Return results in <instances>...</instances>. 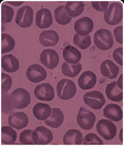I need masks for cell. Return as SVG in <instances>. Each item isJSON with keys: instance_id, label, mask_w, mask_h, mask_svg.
Masks as SVG:
<instances>
[{"instance_id": "cell-8", "label": "cell", "mask_w": 124, "mask_h": 146, "mask_svg": "<svg viewBox=\"0 0 124 146\" xmlns=\"http://www.w3.org/2000/svg\"><path fill=\"white\" fill-rule=\"evenodd\" d=\"M83 98L85 104L96 110L101 109L106 103L103 94L97 90L88 92L84 95Z\"/></svg>"}, {"instance_id": "cell-21", "label": "cell", "mask_w": 124, "mask_h": 146, "mask_svg": "<svg viewBox=\"0 0 124 146\" xmlns=\"http://www.w3.org/2000/svg\"><path fill=\"white\" fill-rule=\"evenodd\" d=\"M1 66L6 72L14 73L19 70V61L16 57L12 54L6 55L1 58Z\"/></svg>"}, {"instance_id": "cell-19", "label": "cell", "mask_w": 124, "mask_h": 146, "mask_svg": "<svg viewBox=\"0 0 124 146\" xmlns=\"http://www.w3.org/2000/svg\"><path fill=\"white\" fill-rule=\"evenodd\" d=\"M59 39L57 33L52 30L45 31L39 36L40 43L45 47L55 46L58 43Z\"/></svg>"}, {"instance_id": "cell-13", "label": "cell", "mask_w": 124, "mask_h": 146, "mask_svg": "<svg viewBox=\"0 0 124 146\" xmlns=\"http://www.w3.org/2000/svg\"><path fill=\"white\" fill-rule=\"evenodd\" d=\"M94 22L90 18L84 17L77 20L75 23L74 28L79 35L86 36L90 33L94 29Z\"/></svg>"}, {"instance_id": "cell-6", "label": "cell", "mask_w": 124, "mask_h": 146, "mask_svg": "<svg viewBox=\"0 0 124 146\" xmlns=\"http://www.w3.org/2000/svg\"><path fill=\"white\" fill-rule=\"evenodd\" d=\"M34 13V10L30 6L27 5L21 7L17 12L15 22L21 28H28L33 24Z\"/></svg>"}, {"instance_id": "cell-15", "label": "cell", "mask_w": 124, "mask_h": 146, "mask_svg": "<svg viewBox=\"0 0 124 146\" xmlns=\"http://www.w3.org/2000/svg\"><path fill=\"white\" fill-rule=\"evenodd\" d=\"M53 22L52 13L48 9H42L37 12L36 24L38 27L41 29L48 28L52 25Z\"/></svg>"}, {"instance_id": "cell-36", "label": "cell", "mask_w": 124, "mask_h": 146, "mask_svg": "<svg viewBox=\"0 0 124 146\" xmlns=\"http://www.w3.org/2000/svg\"><path fill=\"white\" fill-rule=\"evenodd\" d=\"M113 58L116 62L121 66H123V48L116 49L113 51Z\"/></svg>"}, {"instance_id": "cell-2", "label": "cell", "mask_w": 124, "mask_h": 146, "mask_svg": "<svg viewBox=\"0 0 124 146\" xmlns=\"http://www.w3.org/2000/svg\"><path fill=\"white\" fill-rule=\"evenodd\" d=\"M95 45L99 49L103 51L111 49L113 44V38L109 30L100 29L97 31L94 36Z\"/></svg>"}, {"instance_id": "cell-29", "label": "cell", "mask_w": 124, "mask_h": 146, "mask_svg": "<svg viewBox=\"0 0 124 146\" xmlns=\"http://www.w3.org/2000/svg\"><path fill=\"white\" fill-rule=\"evenodd\" d=\"M82 65L80 63L76 65H71L64 62L61 67V71L63 74L70 78H74L78 75L82 70Z\"/></svg>"}, {"instance_id": "cell-27", "label": "cell", "mask_w": 124, "mask_h": 146, "mask_svg": "<svg viewBox=\"0 0 124 146\" xmlns=\"http://www.w3.org/2000/svg\"><path fill=\"white\" fill-rule=\"evenodd\" d=\"M17 134L15 131L9 126L1 128V142L5 145H12L16 141Z\"/></svg>"}, {"instance_id": "cell-7", "label": "cell", "mask_w": 124, "mask_h": 146, "mask_svg": "<svg viewBox=\"0 0 124 146\" xmlns=\"http://www.w3.org/2000/svg\"><path fill=\"white\" fill-rule=\"evenodd\" d=\"M96 121L95 114L84 108H80L77 115V124L82 129L89 130L94 126Z\"/></svg>"}, {"instance_id": "cell-25", "label": "cell", "mask_w": 124, "mask_h": 146, "mask_svg": "<svg viewBox=\"0 0 124 146\" xmlns=\"http://www.w3.org/2000/svg\"><path fill=\"white\" fill-rule=\"evenodd\" d=\"M65 7L66 13L72 18L80 16L84 9V4L82 1L67 2Z\"/></svg>"}, {"instance_id": "cell-10", "label": "cell", "mask_w": 124, "mask_h": 146, "mask_svg": "<svg viewBox=\"0 0 124 146\" xmlns=\"http://www.w3.org/2000/svg\"><path fill=\"white\" fill-rule=\"evenodd\" d=\"M42 64L47 68L52 70L56 67L59 61V57L57 52L52 49L43 50L40 55Z\"/></svg>"}, {"instance_id": "cell-11", "label": "cell", "mask_w": 124, "mask_h": 146, "mask_svg": "<svg viewBox=\"0 0 124 146\" xmlns=\"http://www.w3.org/2000/svg\"><path fill=\"white\" fill-rule=\"evenodd\" d=\"M34 94L37 99L44 101H51L55 97L54 88L48 83H43L37 86Z\"/></svg>"}, {"instance_id": "cell-35", "label": "cell", "mask_w": 124, "mask_h": 146, "mask_svg": "<svg viewBox=\"0 0 124 146\" xmlns=\"http://www.w3.org/2000/svg\"><path fill=\"white\" fill-rule=\"evenodd\" d=\"M2 93H6L11 88L12 84V80L9 75L2 73L1 74Z\"/></svg>"}, {"instance_id": "cell-5", "label": "cell", "mask_w": 124, "mask_h": 146, "mask_svg": "<svg viewBox=\"0 0 124 146\" xmlns=\"http://www.w3.org/2000/svg\"><path fill=\"white\" fill-rule=\"evenodd\" d=\"M96 128L98 133L106 140H111L117 135V127L109 120L104 119L100 120L97 123Z\"/></svg>"}, {"instance_id": "cell-18", "label": "cell", "mask_w": 124, "mask_h": 146, "mask_svg": "<svg viewBox=\"0 0 124 146\" xmlns=\"http://www.w3.org/2000/svg\"><path fill=\"white\" fill-rule=\"evenodd\" d=\"M104 115L113 121L118 122L123 118V112L119 106L110 104L106 106L104 108Z\"/></svg>"}, {"instance_id": "cell-30", "label": "cell", "mask_w": 124, "mask_h": 146, "mask_svg": "<svg viewBox=\"0 0 124 146\" xmlns=\"http://www.w3.org/2000/svg\"><path fill=\"white\" fill-rule=\"evenodd\" d=\"M15 42L10 35L6 33L1 34L2 54L12 50L15 48Z\"/></svg>"}, {"instance_id": "cell-26", "label": "cell", "mask_w": 124, "mask_h": 146, "mask_svg": "<svg viewBox=\"0 0 124 146\" xmlns=\"http://www.w3.org/2000/svg\"><path fill=\"white\" fill-rule=\"evenodd\" d=\"M64 119V115L59 108H53L50 118L45 121V123L53 128L59 127L63 123Z\"/></svg>"}, {"instance_id": "cell-22", "label": "cell", "mask_w": 124, "mask_h": 146, "mask_svg": "<svg viewBox=\"0 0 124 146\" xmlns=\"http://www.w3.org/2000/svg\"><path fill=\"white\" fill-rule=\"evenodd\" d=\"M83 141L81 132L77 129H72L68 131L63 138L64 144L65 145H80Z\"/></svg>"}, {"instance_id": "cell-12", "label": "cell", "mask_w": 124, "mask_h": 146, "mask_svg": "<svg viewBox=\"0 0 124 146\" xmlns=\"http://www.w3.org/2000/svg\"><path fill=\"white\" fill-rule=\"evenodd\" d=\"M29 80L34 83L40 82L45 80L47 73L45 69L39 64L30 65L27 69L26 73Z\"/></svg>"}, {"instance_id": "cell-31", "label": "cell", "mask_w": 124, "mask_h": 146, "mask_svg": "<svg viewBox=\"0 0 124 146\" xmlns=\"http://www.w3.org/2000/svg\"><path fill=\"white\" fill-rule=\"evenodd\" d=\"M73 42L77 48L82 50H86L91 45V37L90 35L83 36L76 34L73 37Z\"/></svg>"}, {"instance_id": "cell-24", "label": "cell", "mask_w": 124, "mask_h": 146, "mask_svg": "<svg viewBox=\"0 0 124 146\" xmlns=\"http://www.w3.org/2000/svg\"><path fill=\"white\" fill-rule=\"evenodd\" d=\"M33 112L35 117L40 121H45L50 116L51 109L47 104L38 103L34 107Z\"/></svg>"}, {"instance_id": "cell-16", "label": "cell", "mask_w": 124, "mask_h": 146, "mask_svg": "<svg viewBox=\"0 0 124 146\" xmlns=\"http://www.w3.org/2000/svg\"><path fill=\"white\" fill-rule=\"evenodd\" d=\"M97 78L96 75L90 71L83 73L78 80V85L83 90L90 89L94 88L96 83Z\"/></svg>"}, {"instance_id": "cell-37", "label": "cell", "mask_w": 124, "mask_h": 146, "mask_svg": "<svg viewBox=\"0 0 124 146\" xmlns=\"http://www.w3.org/2000/svg\"><path fill=\"white\" fill-rule=\"evenodd\" d=\"M108 3H109L107 1L91 2L92 7L96 11L101 12H104L106 11Z\"/></svg>"}, {"instance_id": "cell-32", "label": "cell", "mask_w": 124, "mask_h": 146, "mask_svg": "<svg viewBox=\"0 0 124 146\" xmlns=\"http://www.w3.org/2000/svg\"><path fill=\"white\" fill-rule=\"evenodd\" d=\"M1 9L2 23L6 24L10 23L14 15V12L13 9L6 5H2Z\"/></svg>"}, {"instance_id": "cell-23", "label": "cell", "mask_w": 124, "mask_h": 146, "mask_svg": "<svg viewBox=\"0 0 124 146\" xmlns=\"http://www.w3.org/2000/svg\"><path fill=\"white\" fill-rule=\"evenodd\" d=\"M63 56L66 62L71 64H75L78 63L82 58L81 52L71 45L67 46L64 49Z\"/></svg>"}, {"instance_id": "cell-9", "label": "cell", "mask_w": 124, "mask_h": 146, "mask_svg": "<svg viewBox=\"0 0 124 146\" xmlns=\"http://www.w3.org/2000/svg\"><path fill=\"white\" fill-rule=\"evenodd\" d=\"M53 138L51 131L43 126L37 127L32 134L33 140L35 145H47L52 141Z\"/></svg>"}, {"instance_id": "cell-14", "label": "cell", "mask_w": 124, "mask_h": 146, "mask_svg": "<svg viewBox=\"0 0 124 146\" xmlns=\"http://www.w3.org/2000/svg\"><path fill=\"white\" fill-rule=\"evenodd\" d=\"M8 122L11 127L20 130L28 125L29 119L27 114L24 112H14L10 115Z\"/></svg>"}, {"instance_id": "cell-3", "label": "cell", "mask_w": 124, "mask_h": 146, "mask_svg": "<svg viewBox=\"0 0 124 146\" xmlns=\"http://www.w3.org/2000/svg\"><path fill=\"white\" fill-rule=\"evenodd\" d=\"M57 94L58 97L63 100H68L75 96L77 88L72 80L64 79L60 80L57 86Z\"/></svg>"}, {"instance_id": "cell-1", "label": "cell", "mask_w": 124, "mask_h": 146, "mask_svg": "<svg viewBox=\"0 0 124 146\" xmlns=\"http://www.w3.org/2000/svg\"><path fill=\"white\" fill-rule=\"evenodd\" d=\"M9 99L12 106L15 109H22L26 108L29 105L31 97L27 90L20 88L14 90Z\"/></svg>"}, {"instance_id": "cell-4", "label": "cell", "mask_w": 124, "mask_h": 146, "mask_svg": "<svg viewBox=\"0 0 124 146\" xmlns=\"http://www.w3.org/2000/svg\"><path fill=\"white\" fill-rule=\"evenodd\" d=\"M104 20L107 24L114 26L118 24L123 18V7L119 3L111 4L104 14Z\"/></svg>"}, {"instance_id": "cell-17", "label": "cell", "mask_w": 124, "mask_h": 146, "mask_svg": "<svg viewBox=\"0 0 124 146\" xmlns=\"http://www.w3.org/2000/svg\"><path fill=\"white\" fill-rule=\"evenodd\" d=\"M100 68L102 74L110 79L117 78L119 71V67L113 61L109 59L104 61Z\"/></svg>"}, {"instance_id": "cell-20", "label": "cell", "mask_w": 124, "mask_h": 146, "mask_svg": "<svg viewBox=\"0 0 124 146\" xmlns=\"http://www.w3.org/2000/svg\"><path fill=\"white\" fill-rule=\"evenodd\" d=\"M106 93L107 98L112 101L119 102L123 99V90L118 87L117 81L107 84Z\"/></svg>"}, {"instance_id": "cell-34", "label": "cell", "mask_w": 124, "mask_h": 146, "mask_svg": "<svg viewBox=\"0 0 124 146\" xmlns=\"http://www.w3.org/2000/svg\"><path fill=\"white\" fill-rule=\"evenodd\" d=\"M83 145H103L104 142L97 135L90 133L84 137Z\"/></svg>"}, {"instance_id": "cell-28", "label": "cell", "mask_w": 124, "mask_h": 146, "mask_svg": "<svg viewBox=\"0 0 124 146\" xmlns=\"http://www.w3.org/2000/svg\"><path fill=\"white\" fill-rule=\"evenodd\" d=\"M54 17L56 21L59 25H67L72 20V18L67 14L64 5L58 7L54 11Z\"/></svg>"}, {"instance_id": "cell-38", "label": "cell", "mask_w": 124, "mask_h": 146, "mask_svg": "<svg viewBox=\"0 0 124 146\" xmlns=\"http://www.w3.org/2000/svg\"><path fill=\"white\" fill-rule=\"evenodd\" d=\"M113 34L116 41L118 43L123 44V26L116 27L113 31Z\"/></svg>"}, {"instance_id": "cell-39", "label": "cell", "mask_w": 124, "mask_h": 146, "mask_svg": "<svg viewBox=\"0 0 124 146\" xmlns=\"http://www.w3.org/2000/svg\"><path fill=\"white\" fill-rule=\"evenodd\" d=\"M123 74L121 75L118 81L117 85L118 87L121 89L123 90Z\"/></svg>"}, {"instance_id": "cell-33", "label": "cell", "mask_w": 124, "mask_h": 146, "mask_svg": "<svg viewBox=\"0 0 124 146\" xmlns=\"http://www.w3.org/2000/svg\"><path fill=\"white\" fill-rule=\"evenodd\" d=\"M33 131L31 129L25 130L20 134L19 141L23 145H35L32 138Z\"/></svg>"}, {"instance_id": "cell-40", "label": "cell", "mask_w": 124, "mask_h": 146, "mask_svg": "<svg viewBox=\"0 0 124 146\" xmlns=\"http://www.w3.org/2000/svg\"><path fill=\"white\" fill-rule=\"evenodd\" d=\"M7 3L14 6H18L22 5L24 3V2H13L7 1Z\"/></svg>"}]
</instances>
